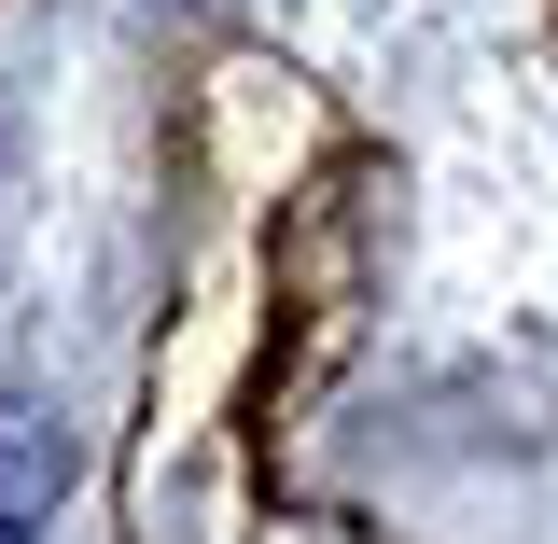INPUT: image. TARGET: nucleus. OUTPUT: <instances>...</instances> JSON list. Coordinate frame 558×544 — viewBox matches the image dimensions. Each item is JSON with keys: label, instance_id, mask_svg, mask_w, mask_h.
I'll return each instance as SVG.
<instances>
[{"label": "nucleus", "instance_id": "f257e3e1", "mask_svg": "<svg viewBox=\"0 0 558 544\" xmlns=\"http://www.w3.org/2000/svg\"><path fill=\"white\" fill-rule=\"evenodd\" d=\"M57 488H70V447H57V419H43V406H0V531L57 517Z\"/></svg>", "mask_w": 558, "mask_h": 544}, {"label": "nucleus", "instance_id": "f03ea898", "mask_svg": "<svg viewBox=\"0 0 558 544\" xmlns=\"http://www.w3.org/2000/svg\"><path fill=\"white\" fill-rule=\"evenodd\" d=\"M0 544H28V531H0Z\"/></svg>", "mask_w": 558, "mask_h": 544}]
</instances>
